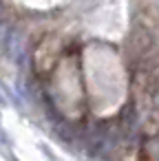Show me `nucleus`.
Masks as SVG:
<instances>
[{
	"label": "nucleus",
	"instance_id": "1",
	"mask_svg": "<svg viewBox=\"0 0 159 161\" xmlns=\"http://www.w3.org/2000/svg\"><path fill=\"white\" fill-rule=\"evenodd\" d=\"M0 104H3V97H0Z\"/></svg>",
	"mask_w": 159,
	"mask_h": 161
}]
</instances>
